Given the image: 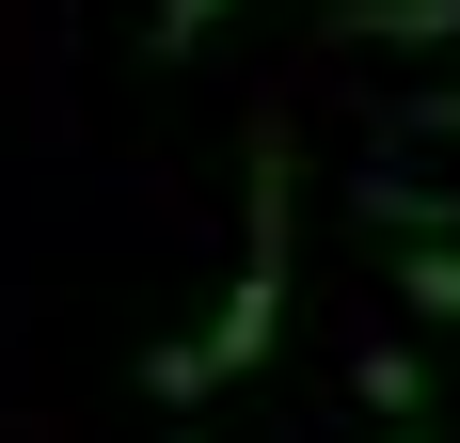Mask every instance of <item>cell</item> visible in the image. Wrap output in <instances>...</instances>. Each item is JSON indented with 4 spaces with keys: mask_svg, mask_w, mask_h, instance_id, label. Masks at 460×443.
<instances>
[{
    "mask_svg": "<svg viewBox=\"0 0 460 443\" xmlns=\"http://www.w3.org/2000/svg\"><path fill=\"white\" fill-rule=\"evenodd\" d=\"M349 396H366V412H397V428H413V412H429V364H413V349H366V364H349Z\"/></svg>",
    "mask_w": 460,
    "mask_h": 443,
    "instance_id": "5b68a950",
    "label": "cell"
},
{
    "mask_svg": "<svg viewBox=\"0 0 460 443\" xmlns=\"http://www.w3.org/2000/svg\"><path fill=\"white\" fill-rule=\"evenodd\" d=\"M286 206H302V175H286V127H254V222H238V285L207 333H175V349H143V396H223V380H254V364L286 349Z\"/></svg>",
    "mask_w": 460,
    "mask_h": 443,
    "instance_id": "6da1fadb",
    "label": "cell"
},
{
    "mask_svg": "<svg viewBox=\"0 0 460 443\" xmlns=\"http://www.w3.org/2000/svg\"><path fill=\"white\" fill-rule=\"evenodd\" d=\"M381 443H445V428H381Z\"/></svg>",
    "mask_w": 460,
    "mask_h": 443,
    "instance_id": "ba28073f",
    "label": "cell"
},
{
    "mask_svg": "<svg viewBox=\"0 0 460 443\" xmlns=\"http://www.w3.org/2000/svg\"><path fill=\"white\" fill-rule=\"evenodd\" d=\"M397 301L429 333H460V238H397Z\"/></svg>",
    "mask_w": 460,
    "mask_h": 443,
    "instance_id": "3957f363",
    "label": "cell"
},
{
    "mask_svg": "<svg viewBox=\"0 0 460 443\" xmlns=\"http://www.w3.org/2000/svg\"><path fill=\"white\" fill-rule=\"evenodd\" d=\"M207 32H223V0H143V48H159V64H190Z\"/></svg>",
    "mask_w": 460,
    "mask_h": 443,
    "instance_id": "8992f818",
    "label": "cell"
},
{
    "mask_svg": "<svg viewBox=\"0 0 460 443\" xmlns=\"http://www.w3.org/2000/svg\"><path fill=\"white\" fill-rule=\"evenodd\" d=\"M413 127H445V143H460V80H445V95H413Z\"/></svg>",
    "mask_w": 460,
    "mask_h": 443,
    "instance_id": "52a82bcc",
    "label": "cell"
},
{
    "mask_svg": "<svg viewBox=\"0 0 460 443\" xmlns=\"http://www.w3.org/2000/svg\"><path fill=\"white\" fill-rule=\"evenodd\" d=\"M333 48H460V0H333Z\"/></svg>",
    "mask_w": 460,
    "mask_h": 443,
    "instance_id": "7a4b0ae2",
    "label": "cell"
},
{
    "mask_svg": "<svg viewBox=\"0 0 460 443\" xmlns=\"http://www.w3.org/2000/svg\"><path fill=\"white\" fill-rule=\"evenodd\" d=\"M366 222H381V238H460V190H429V175H366Z\"/></svg>",
    "mask_w": 460,
    "mask_h": 443,
    "instance_id": "277c9868",
    "label": "cell"
}]
</instances>
